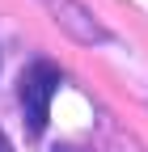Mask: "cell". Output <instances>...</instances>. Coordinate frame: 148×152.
<instances>
[{"instance_id": "cell-1", "label": "cell", "mask_w": 148, "mask_h": 152, "mask_svg": "<svg viewBox=\"0 0 148 152\" xmlns=\"http://www.w3.org/2000/svg\"><path fill=\"white\" fill-rule=\"evenodd\" d=\"M59 68L51 59H34L26 72H21V114H26V131L30 135H42L47 131V118H51V97L59 89Z\"/></svg>"}, {"instance_id": "cell-2", "label": "cell", "mask_w": 148, "mask_h": 152, "mask_svg": "<svg viewBox=\"0 0 148 152\" xmlns=\"http://www.w3.org/2000/svg\"><path fill=\"white\" fill-rule=\"evenodd\" d=\"M42 4L51 9V17H55V26H59L68 38H76V42H85V47H97V42H106V26H97V17L89 13L81 0H42Z\"/></svg>"}, {"instance_id": "cell-3", "label": "cell", "mask_w": 148, "mask_h": 152, "mask_svg": "<svg viewBox=\"0 0 148 152\" xmlns=\"http://www.w3.org/2000/svg\"><path fill=\"white\" fill-rule=\"evenodd\" d=\"M0 152H13V148H9V140H4V131H0Z\"/></svg>"}, {"instance_id": "cell-4", "label": "cell", "mask_w": 148, "mask_h": 152, "mask_svg": "<svg viewBox=\"0 0 148 152\" xmlns=\"http://www.w3.org/2000/svg\"><path fill=\"white\" fill-rule=\"evenodd\" d=\"M51 152H72V148H51Z\"/></svg>"}]
</instances>
